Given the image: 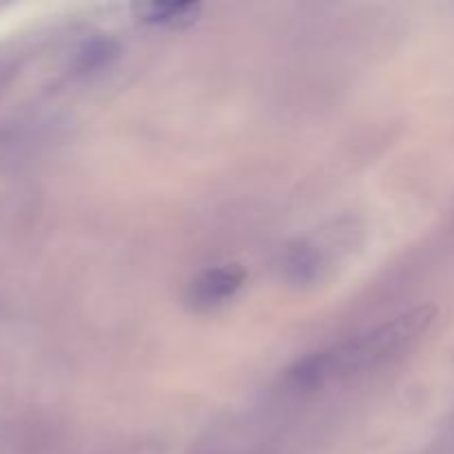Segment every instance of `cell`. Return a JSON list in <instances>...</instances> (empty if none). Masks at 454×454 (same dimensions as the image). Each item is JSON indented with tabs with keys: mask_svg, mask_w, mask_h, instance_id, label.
<instances>
[{
	"mask_svg": "<svg viewBox=\"0 0 454 454\" xmlns=\"http://www.w3.org/2000/svg\"><path fill=\"white\" fill-rule=\"evenodd\" d=\"M434 317H437V306H417L357 340H348L340 346L309 355L288 371V384L297 390H315L337 377L384 366L415 348L433 326Z\"/></svg>",
	"mask_w": 454,
	"mask_h": 454,
	"instance_id": "6da1fadb",
	"label": "cell"
},
{
	"mask_svg": "<svg viewBox=\"0 0 454 454\" xmlns=\"http://www.w3.org/2000/svg\"><path fill=\"white\" fill-rule=\"evenodd\" d=\"M244 279H247V270L239 264H224L202 270L186 286V309L193 310V313H208V310L220 309L238 295Z\"/></svg>",
	"mask_w": 454,
	"mask_h": 454,
	"instance_id": "7a4b0ae2",
	"label": "cell"
},
{
	"mask_svg": "<svg viewBox=\"0 0 454 454\" xmlns=\"http://www.w3.org/2000/svg\"><path fill=\"white\" fill-rule=\"evenodd\" d=\"M136 18L145 25L167 27V29H184L193 25L202 13L200 3H140L133 7Z\"/></svg>",
	"mask_w": 454,
	"mask_h": 454,
	"instance_id": "3957f363",
	"label": "cell"
},
{
	"mask_svg": "<svg viewBox=\"0 0 454 454\" xmlns=\"http://www.w3.org/2000/svg\"><path fill=\"white\" fill-rule=\"evenodd\" d=\"M326 262H324L319 247L310 242H300L288 251L286 275L297 284H310L319 278Z\"/></svg>",
	"mask_w": 454,
	"mask_h": 454,
	"instance_id": "277c9868",
	"label": "cell"
}]
</instances>
